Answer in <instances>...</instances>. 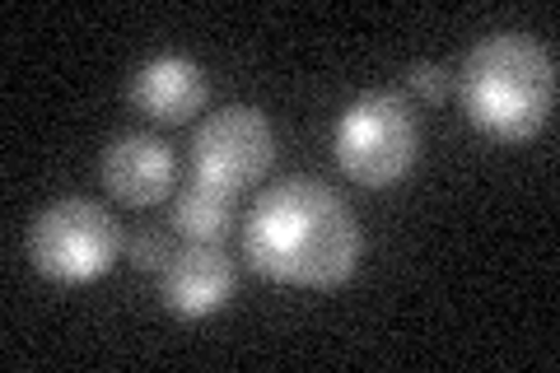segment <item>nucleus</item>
Masks as SVG:
<instances>
[{
    "mask_svg": "<svg viewBox=\"0 0 560 373\" xmlns=\"http://www.w3.org/2000/svg\"><path fill=\"white\" fill-rule=\"evenodd\" d=\"M458 89L471 127H481L504 145H523L551 127L556 61L547 43H537L533 33H490L467 51Z\"/></svg>",
    "mask_w": 560,
    "mask_h": 373,
    "instance_id": "f03ea898",
    "label": "nucleus"
},
{
    "mask_svg": "<svg viewBox=\"0 0 560 373\" xmlns=\"http://www.w3.org/2000/svg\"><path fill=\"white\" fill-rule=\"evenodd\" d=\"M168 257H173V243H168V234H160V229H140V234L131 238V266L136 271H164Z\"/></svg>",
    "mask_w": 560,
    "mask_h": 373,
    "instance_id": "9b49d317",
    "label": "nucleus"
},
{
    "mask_svg": "<svg viewBox=\"0 0 560 373\" xmlns=\"http://www.w3.org/2000/svg\"><path fill=\"white\" fill-rule=\"evenodd\" d=\"M407 89L420 103H444L453 94V75H448V66H440V61H416L407 70Z\"/></svg>",
    "mask_w": 560,
    "mask_h": 373,
    "instance_id": "9d476101",
    "label": "nucleus"
},
{
    "mask_svg": "<svg viewBox=\"0 0 560 373\" xmlns=\"http://www.w3.org/2000/svg\"><path fill=\"white\" fill-rule=\"evenodd\" d=\"M238 197L206 183H191L173 197V234L183 243H224L234 234Z\"/></svg>",
    "mask_w": 560,
    "mask_h": 373,
    "instance_id": "1a4fd4ad",
    "label": "nucleus"
},
{
    "mask_svg": "<svg viewBox=\"0 0 560 373\" xmlns=\"http://www.w3.org/2000/svg\"><path fill=\"white\" fill-rule=\"evenodd\" d=\"M238 285V266L224 253V243H183L160 271L164 308L178 317H210L230 304Z\"/></svg>",
    "mask_w": 560,
    "mask_h": 373,
    "instance_id": "423d86ee",
    "label": "nucleus"
},
{
    "mask_svg": "<svg viewBox=\"0 0 560 373\" xmlns=\"http://www.w3.org/2000/svg\"><path fill=\"white\" fill-rule=\"evenodd\" d=\"M276 159V131L248 103L210 113L197 131H191V183L238 191L257 187Z\"/></svg>",
    "mask_w": 560,
    "mask_h": 373,
    "instance_id": "39448f33",
    "label": "nucleus"
},
{
    "mask_svg": "<svg viewBox=\"0 0 560 373\" xmlns=\"http://www.w3.org/2000/svg\"><path fill=\"white\" fill-rule=\"evenodd\" d=\"M206 94H210L206 70L191 57H178V51H168V57H150L127 84L131 108L145 113L150 121H168V127L197 117L206 108Z\"/></svg>",
    "mask_w": 560,
    "mask_h": 373,
    "instance_id": "6e6552de",
    "label": "nucleus"
},
{
    "mask_svg": "<svg viewBox=\"0 0 560 373\" xmlns=\"http://www.w3.org/2000/svg\"><path fill=\"white\" fill-rule=\"evenodd\" d=\"M360 253V220L318 177H285L267 187L243 224V257L276 285L337 290L355 276Z\"/></svg>",
    "mask_w": 560,
    "mask_h": 373,
    "instance_id": "f257e3e1",
    "label": "nucleus"
},
{
    "mask_svg": "<svg viewBox=\"0 0 560 373\" xmlns=\"http://www.w3.org/2000/svg\"><path fill=\"white\" fill-rule=\"evenodd\" d=\"M121 257V229L113 210L98 201L66 197L43 206L28 224V261L43 280L57 285H90L108 276L113 261Z\"/></svg>",
    "mask_w": 560,
    "mask_h": 373,
    "instance_id": "20e7f679",
    "label": "nucleus"
},
{
    "mask_svg": "<svg viewBox=\"0 0 560 373\" xmlns=\"http://www.w3.org/2000/svg\"><path fill=\"white\" fill-rule=\"evenodd\" d=\"M420 131L411 103L393 89H370L360 94L337 121V164L350 183L360 187H397L416 168Z\"/></svg>",
    "mask_w": 560,
    "mask_h": 373,
    "instance_id": "7ed1b4c3",
    "label": "nucleus"
},
{
    "mask_svg": "<svg viewBox=\"0 0 560 373\" xmlns=\"http://www.w3.org/2000/svg\"><path fill=\"white\" fill-rule=\"evenodd\" d=\"M103 187L113 191L121 206H160L168 201L173 177H178V159L160 136H117L103 150Z\"/></svg>",
    "mask_w": 560,
    "mask_h": 373,
    "instance_id": "0eeeda50",
    "label": "nucleus"
}]
</instances>
